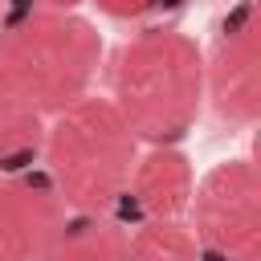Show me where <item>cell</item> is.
<instances>
[{
    "instance_id": "obj_1",
    "label": "cell",
    "mask_w": 261,
    "mask_h": 261,
    "mask_svg": "<svg viewBox=\"0 0 261 261\" xmlns=\"http://www.w3.org/2000/svg\"><path fill=\"white\" fill-rule=\"evenodd\" d=\"M110 102L139 143L179 147L204 106V49L171 24L126 37L110 65Z\"/></svg>"
},
{
    "instance_id": "obj_2",
    "label": "cell",
    "mask_w": 261,
    "mask_h": 261,
    "mask_svg": "<svg viewBox=\"0 0 261 261\" xmlns=\"http://www.w3.org/2000/svg\"><path fill=\"white\" fill-rule=\"evenodd\" d=\"M41 155L69 216H106L114 204H122L130 167L139 159V139L110 98L86 94L49 118Z\"/></svg>"
},
{
    "instance_id": "obj_3",
    "label": "cell",
    "mask_w": 261,
    "mask_h": 261,
    "mask_svg": "<svg viewBox=\"0 0 261 261\" xmlns=\"http://www.w3.org/2000/svg\"><path fill=\"white\" fill-rule=\"evenodd\" d=\"M98 61L102 33L77 12L29 4L0 24V69L49 118L90 94Z\"/></svg>"
},
{
    "instance_id": "obj_4",
    "label": "cell",
    "mask_w": 261,
    "mask_h": 261,
    "mask_svg": "<svg viewBox=\"0 0 261 261\" xmlns=\"http://www.w3.org/2000/svg\"><path fill=\"white\" fill-rule=\"evenodd\" d=\"M188 212L204 261H261V179L249 159H220L204 171Z\"/></svg>"
},
{
    "instance_id": "obj_5",
    "label": "cell",
    "mask_w": 261,
    "mask_h": 261,
    "mask_svg": "<svg viewBox=\"0 0 261 261\" xmlns=\"http://www.w3.org/2000/svg\"><path fill=\"white\" fill-rule=\"evenodd\" d=\"M204 98L228 126H253L261 114V12L257 0H237L204 57Z\"/></svg>"
},
{
    "instance_id": "obj_6",
    "label": "cell",
    "mask_w": 261,
    "mask_h": 261,
    "mask_svg": "<svg viewBox=\"0 0 261 261\" xmlns=\"http://www.w3.org/2000/svg\"><path fill=\"white\" fill-rule=\"evenodd\" d=\"M69 220L49 175H0V261H45Z\"/></svg>"
},
{
    "instance_id": "obj_7",
    "label": "cell",
    "mask_w": 261,
    "mask_h": 261,
    "mask_svg": "<svg viewBox=\"0 0 261 261\" xmlns=\"http://www.w3.org/2000/svg\"><path fill=\"white\" fill-rule=\"evenodd\" d=\"M196 188V171L179 147H147L126 179L122 200L135 208L139 224L143 220H179L188 212Z\"/></svg>"
},
{
    "instance_id": "obj_8",
    "label": "cell",
    "mask_w": 261,
    "mask_h": 261,
    "mask_svg": "<svg viewBox=\"0 0 261 261\" xmlns=\"http://www.w3.org/2000/svg\"><path fill=\"white\" fill-rule=\"evenodd\" d=\"M45 143V114L0 69V175L29 171Z\"/></svg>"
},
{
    "instance_id": "obj_9",
    "label": "cell",
    "mask_w": 261,
    "mask_h": 261,
    "mask_svg": "<svg viewBox=\"0 0 261 261\" xmlns=\"http://www.w3.org/2000/svg\"><path fill=\"white\" fill-rule=\"evenodd\" d=\"M45 261H130V232L110 216H69Z\"/></svg>"
},
{
    "instance_id": "obj_10",
    "label": "cell",
    "mask_w": 261,
    "mask_h": 261,
    "mask_svg": "<svg viewBox=\"0 0 261 261\" xmlns=\"http://www.w3.org/2000/svg\"><path fill=\"white\" fill-rule=\"evenodd\" d=\"M130 261H204L184 220H143L130 232Z\"/></svg>"
},
{
    "instance_id": "obj_11",
    "label": "cell",
    "mask_w": 261,
    "mask_h": 261,
    "mask_svg": "<svg viewBox=\"0 0 261 261\" xmlns=\"http://www.w3.org/2000/svg\"><path fill=\"white\" fill-rule=\"evenodd\" d=\"M94 4L114 20H139V16H151L163 0H94Z\"/></svg>"
},
{
    "instance_id": "obj_12",
    "label": "cell",
    "mask_w": 261,
    "mask_h": 261,
    "mask_svg": "<svg viewBox=\"0 0 261 261\" xmlns=\"http://www.w3.org/2000/svg\"><path fill=\"white\" fill-rule=\"evenodd\" d=\"M37 4H45V8H61V12H73L82 0H37Z\"/></svg>"
}]
</instances>
